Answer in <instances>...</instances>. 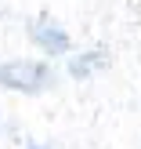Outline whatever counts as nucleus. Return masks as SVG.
<instances>
[{"mask_svg": "<svg viewBox=\"0 0 141 149\" xmlns=\"http://www.w3.org/2000/svg\"><path fill=\"white\" fill-rule=\"evenodd\" d=\"M98 65H105V51H87L83 58H72V65H69V73L76 80H83L91 69H98Z\"/></svg>", "mask_w": 141, "mask_h": 149, "instance_id": "3", "label": "nucleus"}, {"mask_svg": "<svg viewBox=\"0 0 141 149\" xmlns=\"http://www.w3.org/2000/svg\"><path fill=\"white\" fill-rule=\"evenodd\" d=\"M33 149H43V146H33Z\"/></svg>", "mask_w": 141, "mask_h": 149, "instance_id": "4", "label": "nucleus"}, {"mask_svg": "<svg viewBox=\"0 0 141 149\" xmlns=\"http://www.w3.org/2000/svg\"><path fill=\"white\" fill-rule=\"evenodd\" d=\"M47 80H51V69L43 62L18 58V62H4V65H0V87H11V91L36 95V91L47 87Z\"/></svg>", "mask_w": 141, "mask_h": 149, "instance_id": "1", "label": "nucleus"}, {"mask_svg": "<svg viewBox=\"0 0 141 149\" xmlns=\"http://www.w3.org/2000/svg\"><path fill=\"white\" fill-rule=\"evenodd\" d=\"M29 36H33L40 47H47L51 55H65V51H69V36H65V29L51 26V22H33V26H29Z\"/></svg>", "mask_w": 141, "mask_h": 149, "instance_id": "2", "label": "nucleus"}]
</instances>
